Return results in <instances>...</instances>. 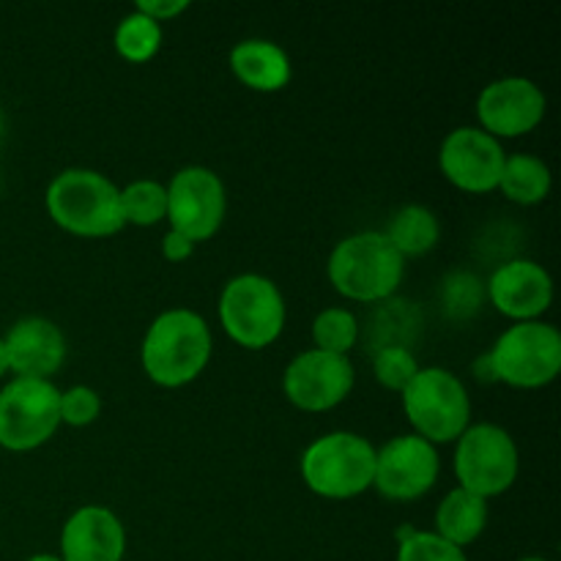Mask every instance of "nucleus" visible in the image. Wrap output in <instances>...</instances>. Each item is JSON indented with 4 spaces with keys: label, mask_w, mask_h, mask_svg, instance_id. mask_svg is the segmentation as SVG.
Masks as SVG:
<instances>
[{
    "label": "nucleus",
    "mask_w": 561,
    "mask_h": 561,
    "mask_svg": "<svg viewBox=\"0 0 561 561\" xmlns=\"http://www.w3.org/2000/svg\"><path fill=\"white\" fill-rule=\"evenodd\" d=\"M214 337L206 318L190 307L159 312L146 329L140 362L148 381L162 389H181L206 373Z\"/></svg>",
    "instance_id": "nucleus-1"
},
{
    "label": "nucleus",
    "mask_w": 561,
    "mask_h": 561,
    "mask_svg": "<svg viewBox=\"0 0 561 561\" xmlns=\"http://www.w3.org/2000/svg\"><path fill=\"white\" fill-rule=\"evenodd\" d=\"M327 277L343 299L383 305L394 299L405 277V261L381 230H362L337 241L327 261Z\"/></svg>",
    "instance_id": "nucleus-2"
},
{
    "label": "nucleus",
    "mask_w": 561,
    "mask_h": 561,
    "mask_svg": "<svg viewBox=\"0 0 561 561\" xmlns=\"http://www.w3.org/2000/svg\"><path fill=\"white\" fill-rule=\"evenodd\" d=\"M49 219L80 239H110L126 228L121 214V190L91 168L60 170L44 195Z\"/></svg>",
    "instance_id": "nucleus-3"
},
{
    "label": "nucleus",
    "mask_w": 561,
    "mask_h": 561,
    "mask_svg": "<svg viewBox=\"0 0 561 561\" xmlns=\"http://www.w3.org/2000/svg\"><path fill=\"white\" fill-rule=\"evenodd\" d=\"M299 471L305 485L329 502H348L373 488L376 447L365 436L351 431L323 433L307 444Z\"/></svg>",
    "instance_id": "nucleus-4"
},
{
    "label": "nucleus",
    "mask_w": 561,
    "mask_h": 561,
    "mask_svg": "<svg viewBox=\"0 0 561 561\" xmlns=\"http://www.w3.org/2000/svg\"><path fill=\"white\" fill-rule=\"evenodd\" d=\"M217 316L222 332L247 351L274 345L288 321L285 296L274 279L263 274H239L219 294Z\"/></svg>",
    "instance_id": "nucleus-5"
},
{
    "label": "nucleus",
    "mask_w": 561,
    "mask_h": 561,
    "mask_svg": "<svg viewBox=\"0 0 561 561\" xmlns=\"http://www.w3.org/2000/svg\"><path fill=\"white\" fill-rule=\"evenodd\" d=\"M491 381L513 389H542L561 373V332L548 321L513 323L485 354Z\"/></svg>",
    "instance_id": "nucleus-6"
},
{
    "label": "nucleus",
    "mask_w": 561,
    "mask_h": 561,
    "mask_svg": "<svg viewBox=\"0 0 561 561\" xmlns=\"http://www.w3.org/2000/svg\"><path fill=\"white\" fill-rule=\"evenodd\" d=\"M405 420L414 436L433 447L455 444L471 425V394L466 383L447 367H420L414 381L400 392Z\"/></svg>",
    "instance_id": "nucleus-7"
},
{
    "label": "nucleus",
    "mask_w": 561,
    "mask_h": 561,
    "mask_svg": "<svg viewBox=\"0 0 561 561\" xmlns=\"http://www.w3.org/2000/svg\"><path fill=\"white\" fill-rule=\"evenodd\" d=\"M453 466L458 488L491 502V499L504 496L518 482V444L502 425L471 422L455 442Z\"/></svg>",
    "instance_id": "nucleus-8"
},
{
    "label": "nucleus",
    "mask_w": 561,
    "mask_h": 561,
    "mask_svg": "<svg viewBox=\"0 0 561 561\" xmlns=\"http://www.w3.org/2000/svg\"><path fill=\"white\" fill-rule=\"evenodd\" d=\"M60 389L42 378H11L0 389V447L33 453L60 427Z\"/></svg>",
    "instance_id": "nucleus-9"
},
{
    "label": "nucleus",
    "mask_w": 561,
    "mask_h": 561,
    "mask_svg": "<svg viewBox=\"0 0 561 561\" xmlns=\"http://www.w3.org/2000/svg\"><path fill=\"white\" fill-rule=\"evenodd\" d=\"M170 230L186 236L192 244L211 241L228 217V190L211 168L190 164L168 181Z\"/></svg>",
    "instance_id": "nucleus-10"
},
{
    "label": "nucleus",
    "mask_w": 561,
    "mask_h": 561,
    "mask_svg": "<svg viewBox=\"0 0 561 561\" xmlns=\"http://www.w3.org/2000/svg\"><path fill=\"white\" fill-rule=\"evenodd\" d=\"M356 373L348 356L323 354L310 348L288 362L283 373V392L294 409L323 414L337 409L354 392Z\"/></svg>",
    "instance_id": "nucleus-11"
},
{
    "label": "nucleus",
    "mask_w": 561,
    "mask_h": 561,
    "mask_svg": "<svg viewBox=\"0 0 561 561\" xmlns=\"http://www.w3.org/2000/svg\"><path fill=\"white\" fill-rule=\"evenodd\" d=\"M442 474V458L425 438L405 433L376 449L373 488L389 502H416L436 488Z\"/></svg>",
    "instance_id": "nucleus-12"
},
{
    "label": "nucleus",
    "mask_w": 561,
    "mask_h": 561,
    "mask_svg": "<svg viewBox=\"0 0 561 561\" xmlns=\"http://www.w3.org/2000/svg\"><path fill=\"white\" fill-rule=\"evenodd\" d=\"M546 113V91L529 77H502L488 82L477 96V126L499 142L535 131Z\"/></svg>",
    "instance_id": "nucleus-13"
},
{
    "label": "nucleus",
    "mask_w": 561,
    "mask_h": 561,
    "mask_svg": "<svg viewBox=\"0 0 561 561\" xmlns=\"http://www.w3.org/2000/svg\"><path fill=\"white\" fill-rule=\"evenodd\" d=\"M507 151L496 137L480 126H458L449 131L438 148V170L444 179L469 195H488L499 190Z\"/></svg>",
    "instance_id": "nucleus-14"
},
{
    "label": "nucleus",
    "mask_w": 561,
    "mask_h": 561,
    "mask_svg": "<svg viewBox=\"0 0 561 561\" xmlns=\"http://www.w3.org/2000/svg\"><path fill=\"white\" fill-rule=\"evenodd\" d=\"M485 299L513 323L542 321L553 305V279L542 263L510 257L488 277Z\"/></svg>",
    "instance_id": "nucleus-15"
},
{
    "label": "nucleus",
    "mask_w": 561,
    "mask_h": 561,
    "mask_svg": "<svg viewBox=\"0 0 561 561\" xmlns=\"http://www.w3.org/2000/svg\"><path fill=\"white\" fill-rule=\"evenodd\" d=\"M60 561H124L126 529L113 510L85 504L60 529Z\"/></svg>",
    "instance_id": "nucleus-16"
},
{
    "label": "nucleus",
    "mask_w": 561,
    "mask_h": 561,
    "mask_svg": "<svg viewBox=\"0 0 561 561\" xmlns=\"http://www.w3.org/2000/svg\"><path fill=\"white\" fill-rule=\"evenodd\" d=\"M9 354V373L14 378L49 381L66 362V337L49 318L31 316L16 321L3 337Z\"/></svg>",
    "instance_id": "nucleus-17"
},
{
    "label": "nucleus",
    "mask_w": 561,
    "mask_h": 561,
    "mask_svg": "<svg viewBox=\"0 0 561 561\" xmlns=\"http://www.w3.org/2000/svg\"><path fill=\"white\" fill-rule=\"evenodd\" d=\"M228 60L236 80L255 93H277L294 80L288 53L272 38H241Z\"/></svg>",
    "instance_id": "nucleus-18"
},
{
    "label": "nucleus",
    "mask_w": 561,
    "mask_h": 561,
    "mask_svg": "<svg viewBox=\"0 0 561 561\" xmlns=\"http://www.w3.org/2000/svg\"><path fill=\"white\" fill-rule=\"evenodd\" d=\"M488 520H491V504L485 499L474 496L463 488H453L438 504L436 529L433 531L466 551L480 540L482 531L488 529Z\"/></svg>",
    "instance_id": "nucleus-19"
},
{
    "label": "nucleus",
    "mask_w": 561,
    "mask_h": 561,
    "mask_svg": "<svg viewBox=\"0 0 561 561\" xmlns=\"http://www.w3.org/2000/svg\"><path fill=\"white\" fill-rule=\"evenodd\" d=\"M381 233L387 236V241L403 261H411V257H422L436 250L442 241V222L427 206L409 203L389 217L387 230Z\"/></svg>",
    "instance_id": "nucleus-20"
},
{
    "label": "nucleus",
    "mask_w": 561,
    "mask_h": 561,
    "mask_svg": "<svg viewBox=\"0 0 561 561\" xmlns=\"http://www.w3.org/2000/svg\"><path fill=\"white\" fill-rule=\"evenodd\" d=\"M551 168L535 153H507L499 179V192L518 206H540L551 195Z\"/></svg>",
    "instance_id": "nucleus-21"
},
{
    "label": "nucleus",
    "mask_w": 561,
    "mask_h": 561,
    "mask_svg": "<svg viewBox=\"0 0 561 561\" xmlns=\"http://www.w3.org/2000/svg\"><path fill=\"white\" fill-rule=\"evenodd\" d=\"M162 25L153 22L151 16L140 14V11L126 14L113 33L115 53H118L126 64H148V60H153L159 49H162Z\"/></svg>",
    "instance_id": "nucleus-22"
},
{
    "label": "nucleus",
    "mask_w": 561,
    "mask_h": 561,
    "mask_svg": "<svg viewBox=\"0 0 561 561\" xmlns=\"http://www.w3.org/2000/svg\"><path fill=\"white\" fill-rule=\"evenodd\" d=\"M121 214L126 225L153 228L168 219V186L157 179H137L121 190Z\"/></svg>",
    "instance_id": "nucleus-23"
},
{
    "label": "nucleus",
    "mask_w": 561,
    "mask_h": 561,
    "mask_svg": "<svg viewBox=\"0 0 561 561\" xmlns=\"http://www.w3.org/2000/svg\"><path fill=\"white\" fill-rule=\"evenodd\" d=\"M362 323L345 307H327L312 321V348L323 354L348 356L359 345Z\"/></svg>",
    "instance_id": "nucleus-24"
},
{
    "label": "nucleus",
    "mask_w": 561,
    "mask_h": 561,
    "mask_svg": "<svg viewBox=\"0 0 561 561\" xmlns=\"http://www.w3.org/2000/svg\"><path fill=\"white\" fill-rule=\"evenodd\" d=\"M485 283L471 272H453L447 274L442 285V307L455 321L477 316L480 307L485 305Z\"/></svg>",
    "instance_id": "nucleus-25"
},
{
    "label": "nucleus",
    "mask_w": 561,
    "mask_h": 561,
    "mask_svg": "<svg viewBox=\"0 0 561 561\" xmlns=\"http://www.w3.org/2000/svg\"><path fill=\"white\" fill-rule=\"evenodd\" d=\"M398 561H469L463 548L453 546L436 531L405 529L398 531Z\"/></svg>",
    "instance_id": "nucleus-26"
},
{
    "label": "nucleus",
    "mask_w": 561,
    "mask_h": 561,
    "mask_svg": "<svg viewBox=\"0 0 561 561\" xmlns=\"http://www.w3.org/2000/svg\"><path fill=\"white\" fill-rule=\"evenodd\" d=\"M420 373L414 351L405 345H387V348L373 351V376L389 392H403L414 376Z\"/></svg>",
    "instance_id": "nucleus-27"
},
{
    "label": "nucleus",
    "mask_w": 561,
    "mask_h": 561,
    "mask_svg": "<svg viewBox=\"0 0 561 561\" xmlns=\"http://www.w3.org/2000/svg\"><path fill=\"white\" fill-rule=\"evenodd\" d=\"M58 411L60 425L88 427L102 416V398H99V392L93 387L77 383V387H69L60 392Z\"/></svg>",
    "instance_id": "nucleus-28"
},
{
    "label": "nucleus",
    "mask_w": 561,
    "mask_h": 561,
    "mask_svg": "<svg viewBox=\"0 0 561 561\" xmlns=\"http://www.w3.org/2000/svg\"><path fill=\"white\" fill-rule=\"evenodd\" d=\"M186 9H190V3H186V0H140V3L135 5V11L151 16V20L159 22V25H164V22H173L175 16L184 14Z\"/></svg>",
    "instance_id": "nucleus-29"
},
{
    "label": "nucleus",
    "mask_w": 561,
    "mask_h": 561,
    "mask_svg": "<svg viewBox=\"0 0 561 561\" xmlns=\"http://www.w3.org/2000/svg\"><path fill=\"white\" fill-rule=\"evenodd\" d=\"M195 247L197 244H192L186 236L175 233V230H168V233L162 236V257L170 263L190 261V257L195 255Z\"/></svg>",
    "instance_id": "nucleus-30"
},
{
    "label": "nucleus",
    "mask_w": 561,
    "mask_h": 561,
    "mask_svg": "<svg viewBox=\"0 0 561 561\" xmlns=\"http://www.w3.org/2000/svg\"><path fill=\"white\" fill-rule=\"evenodd\" d=\"M5 373H9V354H5V343L3 337H0V378H3Z\"/></svg>",
    "instance_id": "nucleus-31"
},
{
    "label": "nucleus",
    "mask_w": 561,
    "mask_h": 561,
    "mask_svg": "<svg viewBox=\"0 0 561 561\" xmlns=\"http://www.w3.org/2000/svg\"><path fill=\"white\" fill-rule=\"evenodd\" d=\"M25 561H60V557L58 553H36V557H31Z\"/></svg>",
    "instance_id": "nucleus-32"
},
{
    "label": "nucleus",
    "mask_w": 561,
    "mask_h": 561,
    "mask_svg": "<svg viewBox=\"0 0 561 561\" xmlns=\"http://www.w3.org/2000/svg\"><path fill=\"white\" fill-rule=\"evenodd\" d=\"M518 561H548V559H542V557H526V559H518Z\"/></svg>",
    "instance_id": "nucleus-33"
},
{
    "label": "nucleus",
    "mask_w": 561,
    "mask_h": 561,
    "mask_svg": "<svg viewBox=\"0 0 561 561\" xmlns=\"http://www.w3.org/2000/svg\"><path fill=\"white\" fill-rule=\"evenodd\" d=\"M0 129H3V121H0Z\"/></svg>",
    "instance_id": "nucleus-34"
}]
</instances>
